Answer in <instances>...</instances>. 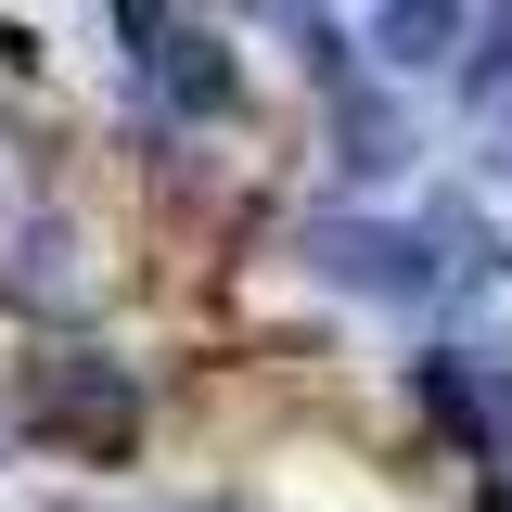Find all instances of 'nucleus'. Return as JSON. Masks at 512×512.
Segmentation results:
<instances>
[{"label": "nucleus", "mask_w": 512, "mask_h": 512, "mask_svg": "<svg viewBox=\"0 0 512 512\" xmlns=\"http://www.w3.org/2000/svg\"><path fill=\"white\" fill-rule=\"evenodd\" d=\"M410 397L436 410L448 448H474L487 474H512V359L500 346H436V359H410Z\"/></svg>", "instance_id": "obj_2"}, {"label": "nucleus", "mask_w": 512, "mask_h": 512, "mask_svg": "<svg viewBox=\"0 0 512 512\" xmlns=\"http://www.w3.org/2000/svg\"><path fill=\"white\" fill-rule=\"evenodd\" d=\"M128 52H141V77H154L180 116H231V103H244V64L218 52V26H154V13H128Z\"/></svg>", "instance_id": "obj_3"}, {"label": "nucleus", "mask_w": 512, "mask_h": 512, "mask_svg": "<svg viewBox=\"0 0 512 512\" xmlns=\"http://www.w3.org/2000/svg\"><path fill=\"white\" fill-rule=\"evenodd\" d=\"M192 512H244V500H192Z\"/></svg>", "instance_id": "obj_5"}, {"label": "nucleus", "mask_w": 512, "mask_h": 512, "mask_svg": "<svg viewBox=\"0 0 512 512\" xmlns=\"http://www.w3.org/2000/svg\"><path fill=\"white\" fill-rule=\"evenodd\" d=\"M39 436L90 448V461H128L141 448V372L116 346H52L39 359Z\"/></svg>", "instance_id": "obj_1"}, {"label": "nucleus", "mask_w": 512, "mask_h": 512, "mask_svg": "<svg viewBox=\"0 0 512 512\" xmlns=\"http://www.w3.org/2000/svg\"><path fill=\"white\" fill-rule=\"evenodd\" d=\"M474 512H512V474H487V487H474Z\"/></svg>", "instance_id": "obj_4"}, {"label": "nucleus", "mask_w": 512, "mask_h": 512, "mask_svg": "<svg viewBox=\"0 0 512 512\" xmlns=\"http://www.w3.org/2000/svg\"><path fill=\"white\" fill-rule=\"evenodd\" d=\"M500 154H512V116H500Z\"/></svg>", "instance_id": "obj_6"}]
</instances>
